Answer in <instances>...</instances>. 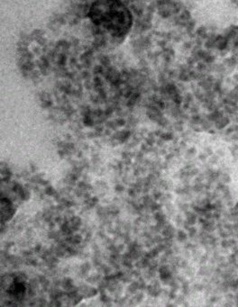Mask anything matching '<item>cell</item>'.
I'll list each match as a JSON object with an SVG mask.
<instances>
[{"label": "cell", "instance_id": "6da1fadb", "mask_svg": "<svg viewBox=\"0 0 238 307\" xmlns=\"http://www.w3.org/2000/svg\"><path fill=\"white\" fill-rule=\"evenodd\" d=\"M88 15L91 22L114 38L124 37L132 25V15L120 1H96L90 6Z\"/></svg>", "mask_w": 238, "mask_h": 307}]
</instances>
